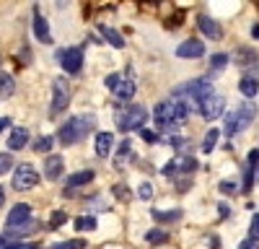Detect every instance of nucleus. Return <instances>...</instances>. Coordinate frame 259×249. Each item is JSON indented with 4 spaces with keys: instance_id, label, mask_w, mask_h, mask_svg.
Returning <instances> with one entry per match:
<instances>
[{
    "instance_id": "35",
    "label": "nucleus",
    "mask_w": 259,
    "mask_h": 249,
    "mask_svg": "<svg viewBox=\"0 0 259 249\" xmlns=\"http://www.w3.org/2000/svg\"><path fill=\"white\" fill-rule=\"evenodd\" d=\"M138 197H140V200H150V197H153V184L143 182V184L138 187Z\"/></svg>"
},
{
    "instance_id": "28",
    "label": "nucleus",
    "mask_w": 259,
    "mask_h": 249,
    "mask_svg": "<svg viewBox=\"0 0 259 249\" xmlns=\"http://www.w3.org/2000/svg\"><path fill=\"white\" fill-rule=\"evenodd\" d=\"M145 241L148 244H166L168 241V234L163 231V228H150V231L145 234Z\"/></svg>"
},
{
    "instance_id": "16",
    "label": "nucleus",
    "mask_w": 259,
    "mask_h": 249,
    "mask_svg": "<svg viewBox=\"0 0 259 249\" xmlns=\"http://www.w3.org/2000/svg\"><path fill=\"white\" fill-rule=\"evenodd\" d=\"M34 34L41 45H52V34H50V24L47 18L39 13V6H34Z\"/></svg>"
},
{
    "instance_id": "9",
    "label": "nucleus",
    "mask_w": 259,
    "mask_h": 249,
    "mask_svg": "<svg viewBox=\"0 0 259 249\" xmlns=\"http://www.w3.org/2000/svg\"><path fill=\"white\" fill-rule=\"evenodd\" d=\"M57 57H60L62 70L68 75H78L80 73V68H83V47H68V50L57 52Z\"/></svg>"
},
{
    "instance_id": "44",
    "label": "nucleus",
    "mask_w": 259,
    "mask_h": 249,
    "mask_svg": "<svg viewBox=\"0 0 259 249\" xmlns=\"http://www.w3.org/2000/svg\"><path fill=\"white\" fill-rule=\"evenodd\" d=\"M251 36H254V39H259V24H254V26H251Z\"/></svg>"
},
{
    "instance_id": "14",
    "label": "nucleus",
    "mask_w": 259,
    "mask_h": 249,
    "mask_svg": "<svg viewBox=\"0 0 259 249\" xmlns=\"http://www.w3.org/2000/svg\"><path fill=\"white\" fill-rule=\"evenodd\" d=\"M130 161H135V148H133V140L124 138V140L119 143L117 153H114V169H117V172H122Z\"/></svg>"
},
{
    "instance_id": "36",
    "label": "nucleus",
    "mask_w": 259,
    "mask_h": 249,
    "mask_svg": "<svg viewBox=\"0 0 259 249\" xmlns=\"http://www.w3.org/2000/svg\"><path fill=\"white\" fill-rule=\"evenodd\" d=\"M112 192H114L117 200H130V187H127V184H114Z\"/></svg>"
},
{
    "instance_id": "30",
    "label": "nucleus",
    "mask_w": 259,
    "mask_h": 249,
    "mask_svg": "<svg viewBox=\"0 0 259 249\" xmlns=\"http://www.w3.org/2000/svg\"><path fill=\"white\" fill-rule=\"evenodd\" d=\"M228 60H231V57H228L226 52H215V55L210 57V68H212L215 73H221V70L228 65Z\"/></svg>"
},
{
    "instance_id": "31",
    "label": "nucleus",
    "mask_w": 259,
    "mask_h": 249,
    "mask_svg": "<svg viewBox=\"0 0 259 249\" xmlns=\"http://www.w3.org/2000/svg\"><path fill=\"white\" fill-rule=\"evenodd\" d=\"M75 228H78V231H94V228H96V218L94 216H83V218L75 221Z\"/></svg>"
},
{
    "instance_id": "41",
    "label": "nucleus",
    "mask_w": 259,
    "mask_h": 249,
    "mask_svg": "<svg viewBox=\"0 0 259 249\" xmlns=\"http://www.w3.org/2000/svg\"><path fill=\"white\" fill-rule=\"evenodd\" d=\"M249 231H251V239H259V213L251 218V226H249Z\"/></svg>"
},
{
    "instance_id": "43",
    "label": "nucleus",
    "mask_w": 259,
    "mask_h": 249,
    "mask_svg": "<svg viewBox=\"0 0 259 249\" xmlns=\"http://www.w3.org/2000/svg\"><path fill=\"white\" fill-rule=\"evenodd\" d=\"M218 211H221V218H228V216H231V208H228L226 202H221V205H218Z\"/></svg>"
},
{
    "instance_id": "4",
    "label": "nucleus",
    "mask_w": 259,
    "mask_h": 249,
    "mask_svg": "<svg viewBox=\"0 0 259 249\" xmlns=\"http://www.w3.org/2000/svg\"><path fill=\"white\" fill-rule=\"evenodd\" d=\"M254 119H256V104H254V101H244V104H239L233 112L226 114V128H223V133H226L228 138H233L236 133H244Z\"/></svg>"
},
{
    "instance_id": "18",
    "label": "nucleus",
    "mask_w": 259,
    "mask_h": 249,
    "mask_svg": "<svg viewBox=\"0 0 259 249\" xmlns=\"http://www.w3.org/2000/svg\"><path fill=\"white\" fill-rule=\"evenodd\" d=\"M256 60H259V55H256L254 47H239V50H236V55H233V62L239 68H254Z\"/></svg>"
},
{
    "instance_id": "22",
    "label": "nucleus",
    "mask_w": 259,
    "mask_h": 249,
    "mask_svg": "<svg viewBox=\"0 0 259 249\" xmlns=\"http://www.w3.org/2000/svg\"><path fill=\"white\" fill-rule=\"evenodd\" d=\"M94 177H96V172L94 169H83V172H75V174H70L68 177V190H73V187H80V184H89V182H94Z\"/></svg>"
},
{
    "instance_id": "8",
    "label": "nucleus",
    "mask_w": 259,
    "mask_h": 249,
    "mask_svg": "<svg viewBox=\"0 0 259 249\" xmlns=\"http://www.w3.org/2000/svg\"><path fill=\"white\" fill-rule=\"evenodd\" d=\"M39 184V174L31 163H18L16 166V172H13V187L21 192H26V190H34V187Z\"/></svg>"
},
{
    "instance_id": "5",
    "label": "nucleus",
    "mask_w": 259,
    "mask_h": 249,
    "mask_svg": "<svg viewBox=\"0 0 259 249\" xmlns=\"http://www.w3.org/2000/svg\"><path fill=\"white\" fill-rule=\"evenodd\" d=\"M114 122H117V130H122V133L143 130V124L148 122V109L143 104H127V107L114 112Z\"/></svg>"
},
{
    "instance_id": "23",
    "label": "nucleus",
    "mask_w": 259,
    "mask_h": 249,
    "mask_svg": "<svg viewBox=\"0 0 259 249\" xmlns=\"http://www.w3.org/2000/svg\"><path fill=\"white\" fill-rule=\"evenodd\" d=\"M13 91H16V80H13V75L6 73V70H0V101H3V99H11Z\"/></svg>"
},
{
    "instance_id": "10",
    "label": "nucleus",
    "mask_w": 259,
    "mask_h": 249,
    "mask_svg": "<svg viewBox=\"0 0 259 249\" xmlns=\"http://www.w3.org/2000/svg\"><path fill=\"white\" fill-rule=\"evenodd\" d=\"M31 223V205L29 202H16L11 208V213L6 216V226H8V231H13V228H21V226H26Z\"/></svg>"
},
{
    "instance_id": "20",
    "label": "nucleus",
    "mask_w": 259,
    "mask_h": 249,
    "mask_svg": "<svg viewBox=\"0 0 259 249\" xmlns=\"http://www.w3.org/2000/svg\"><path fill=\"white\" fill-rule=\"evenodd\" d=\"M26 143H29V130H26V128H13V130H11V135H8V148H11V151L26 148Z\"/></svg>"
},
{
    "instance_id": "3",
    "label": "nucleus",
    "mask_w": 259,
    "mask_h": 249,
    "mask_svg": "<svg viewBox=\"0 0 259 249\" xmlns=\"http://www.w3.org/2000/svg\"><path fill=\"white\" fill-rule=\"evenodd\" d=\"M96 130V117L94 114H78V117H70L68 122H62L60 124V130H57V140L68 148V145H75L80 143L89 133Z\"/></svg>"
},
{
    "instance_id": "26",
    "label": "nucleus",
    "mask_w": 259,
    "mask_h": 249,
    "mask_svg": "<svg viewBox=\"0 0 259 249\" xmlns=\"http://www.w3.org/2000/svg\"><path fill=\"white\" fill-rule=\"evenodd\" d=\"M150 216H153L158 223H177L182 218V211L179 208H174V211H150Z\"/></svg>"
},
{
    "instance_id": "27",
    "label": "nucleus",
    "mask_w": 259,
    "mask_h": 249,
    "mask_svg": "<svg viewBox=\"0 0 259 249\" xmlns=\"http://www.w3.org/2000/svg\"><path fill=\"white\" fill-rule=\"evenodd\" d=\"M218 138H221V130H218V128L207 130V135H205V140H202V153H212V148L218 145Z\"/></svg>"
},
{
    "instance_id": "2",
    "label": "nucleus",
    "mask_w": 259,
    "mask_h": 249,
    "mask_svg": "<svg viewBox=\"0 0 259 249\" xmlns=\"http://www.w3.org/2000/svg\"><path fill=\"white\" fill-rule=\"evenodd\" d=\"M207 96H212V80H210L207 75L192 78V80L182 83V86H177L174 91H171V99H174V101H182L189 112H197L200 101H205Z\"/></svg>"
},
{
    "instance_id": "19",
    "label": "nucleus",
    "mask_w": 259,
    "mask_h": 249,
    "mask_svg": "<svg viewBox=\"0 0 259 249\" xmlns=\"http://www.w3.org/2000/svg\"><path fill=\"white\" fill-rule=\"evenodd\" d=\"M112 153H114V135L112 133H99L96 135V156L109 158Z\"/></svg>"
},
{
    "instance_id": "6",
    "label": "nucleus",
    "mask_w": 259,
    "mask_h": 249,
    "mask_svg": "<svg viewBox=\"0 0 259 249\" xmlns=\"http://www.w3.org/2000/svg\"><path fill=\"white\" fill-rule=\"evenodd\" d=\"M104 86L112 91L114 99L119 101H130L135 96V78H133V70H124V73H109L104 78Z\"/></svg>"
},
{
    "instance_id": "47",
    "label": "nucleus",
    "mask_w": 259,
    "mask_h": 249,
    "mask_svg": "<svg viewBox=\"0 0 259 249\" xmlns=\"http://www.w3.org/2000/svg\"><path fill=\"white\" fill-rule=\"evenodd\" d=\"M6 241H8V239H6V234H0V246H3Z\"/></svg>"
},
{
    "instance_id": "33",
    "label": "nucleus",
    "mask_w": 259,
    "mask_h": 249,
    "mask_svg": "<svg viewBox=\"0 0 259 249\" xmlns=\"http://www.w3.org/2000/svg\"><path fill=\"white\" fill-rule=\"evenodd\" d=\"M52 249H85V241H83V239H73V241H60V244H55Z\"/></svg>"
},
{
    "instance_id": "40",
    "label": "nucleus",
    "mask_w": 259,
    "mask_h": 249,
    "mask_svg": "<svg viewBox=\"0 0 259 249\" xmlns=\"http://www.w3.org/2000/svg\"><path fill=\"white\" fill-rule=\"evenodd\" d=\"M239 249H259V239H244L241 244H239Z\"/></svg>"
},
{
    "instance_id": "46",
    "label": "nucleus",
    "mask_w": 259,
    "mask_h": 249,
    "mask_svg": "<svg viewBox=\"0 0 259 249\" xmlns=\"http://www.w3.org/2000/svg\"><path fill=\"white\" fill-rule=\"evenodd\" d=\"M3 202H6V190L0 187V208H3Z\"/></svg>"
},
{
    "instance_id": "37",
    "label": "nucleus",
    "mask_w": 259,
    "mask_h": 249,
    "mask_svg": "<svg viewBox=\"0 0 259 249\" xmlns=\"http://www.w3.org/2000/svg\"><path fill=\"white\" fill-rule=\"evenodd\" d=\"M182 21H184V11H177L174 16H171V18L166 21V29H179Z\"/></svg>"
},
{
    "instance_id": "45",
    "label": "nucleus",
    "mask_w": 259,
    "mask_h": 249,
    "mask_svg": "<svg viewBox=\"0 0 259 249\" xmlns=\"http://www.w3.org/2000/svg\"><path fill=\"white\" fill-rule=\"evenodd\" d=\"M18 249H39V244H21Z\"/></svg>"
},
{
    "instance_id": "24",
    "label": "nucleus",
    "mask_w": 259,
    "mask_h": 249,
    "mask_svg": "<svg viewBox=\"0 0 259 249\" xmlns=\"http://www.w3.org/2000/svg\"><path fill=\"white\" fill-rule=\"evenodd\" d=\"M239 91H241L244 96L254 99V96H256V91H259V80H256L254 75H244V78L239 80Z\"/></svg>"
},
{
    "instance_id": "1",
    "label": "nucleus",
    "mask_w": 259,
    "mask_h": 249,
    "mask_svg": "<svg viewBox=\"0 0 259 249\" xmlns=\"http://www.w3.org/2000/svg\"><path fill=\"white\" fill-rule=\"evenodd\" d=\"M187 117H189V109L184 107L182 101H174V99L156 104V109H153L156 128H158L161 133H168V135H174L182 124L187 122Z\"/></svg>"
},
{
    "instance_id": "38",
    "label": "nucleus",
    "mask_w": 259,
    "mask_h": 249,
    "mask_svg": "<svg viewBox=\"0 0 259 249\" xmlns=\"http://www.w3.org/2000/svg\"><path fill=\"white\" fill-rule=\"evenodd\" d=\"M13 166V156L11 153H0V174H6Z\"/></svg>"
},
{
    "instance_id": "15",
    "label": "nucleus",
    "mask_w": 259,
    "mask_h": 249,
    "mask_svg": "<svg viewBox=\"0 0 259 249\" xmlns=\"http://www.w3.org/2000/svg\"><path fill=\"white\" fill-rule=\"evenodd\" d=\"M62 172H65V158L62 156L52 153V156L45 158V177H47V182H57L62 177Z\"/></svg>"
},
{
    "instance_id": "39",
    "label": "nucleus",
    "mask_w": 259,
    "mask_h": 249,
    "mask_svg": "<svg viewBox=\"0 0 259 249\" xmlns=\"http://www.w3.org/2000/svg\"><path fill=\"white\" fill-rule=\"evenodd\" d=\"M140 138H143L145 143H156V140H158V133H156V130H140Z\"/></svg>"
},
{
    "instance_id": "11",
    "label": "nucleus",
    "mask_w": 259,
    "mask_h": 249,
    "mask_svg": "<svg viewBox=\"0 0 259 249\" xmlns=\"http://www.w3.org/2000/svg\"><path fill=\"white\" fill-rule=\"evenodd\" d=\"M223 109H226V99H223L221 94H212V96H207L205 101H200V107H197V112H200L207 122L218 119V117L223 114Z\"/></svg>"
},
{
    "instance_id": "25",
    "label": "nucleus",
    "mask_w": 259,
    "mask_h": 249,
    "mask_svg": "<svg viewBox=\"0 0 259 249\" xmlns=\"http://www.w3.org/2000/svg\"><path fill=\"white\" fill-rule=\"evenodd\" d=\"M99 31L104 34V39L109 42L114 50H122V47H124V39H122V34H119L117 29H112V26H99Z\"/></svg>"
},
{
    "instance_id": "29",
    "label": "nucleus",
    "mask_w": 259,
    "mask_h": 249,
    "mask_svg": "<svg viewBox=\"0 0 259 249\" xmlns=\"http://www.w3.org/2000/svg\"><path fill=\"white\" fill-rule=\"evenodd\" d=\"M52 143H55V138H52V135H41V138H36V140H34L31 148H34L36 153H47V151H52Z\"/></svg>"
},
{
    "instance_id": "34",
    "label": "nucleus",
    "mask_w": 259,
    "mask_h": 249,
    "mask_svg": "<svg viewBox=\"0 0 259 249\" xmlns=\"http://www.w3.org/2000/svg\"><path fill=\"white\" fill-rule=\"evenodd\" d=\"M65 221H68V213H65V211H55V216L50 218V228L55 231V228H60Z\"/></svg>"
},
{
    "instance_id": "7",
    "label": "nucleus",
    "mask_w": 259,
    "mask_h": 249,
    "mask_svg": "<svg viewBox=\"0 0 259 249\" xmlns=\"http://www.w3.org/2000/svg\"><path fill=\"white\" fill-rule=\"evenodd\" d=\"M70 104V83L65 75L52 80V104H50V117H60Z\"/></svg>"
},
{
    "instance_id": "32",
    "label": "nucleus",
    "mask_w": 259,
    "mask_h": 249,
    "mask_svg": "<svg viewBox=\"0 0 259 249\" xmlns=\"http://www.w3.org/2000/svg\"><path fill=\"white\" fill-rule=\"evenodd\" d=\"M218 190H221L223 195H236V192H239V182H236V179H223V182L218 184Z\"/></svg>"
},
{
    "instance_id": "13",
    "label": "nucleus",
    "mask_w": 259,
    "mask_h": 249,
    "mask_svg": "<svg viewBox=\"0 0 259 249\" xmlns=\"http://www.w3.org/2000/svg\"><path fill=\"white\" fill-rule=\"evenodd\" d=\"M202 55H205V45L200 39H184L177 47V57H182V60H197Z\"/></svg>"
},
{
    "instance_id": "12",
    "label": "nucleus",
    "mask_w": 259,
    "mask_h": 249,
    "mask_svg": "<svg viewBox=\"0 0 259 249\" xmlns=\"http://www.w3.org/2000/svg\"><path fill=\"white\" fill-rule=\"evenodd\" d=\"M256 172H259V148H251L249 151V158H246V172H244V187H241V192H251Z\"/></svg>"
},
{
    "instance_id": "17",
    "label": "nucleus",
    "mask_w": 259,
    "mask_h": 249,
    "mask_svg": "<svg viewBox=\"0 0 259 249\" xmlns=\"http://www.w3.org/2000/svg\"><path fill=\"white\" fill-rule=\"evenodd\" d=\"M197 24H200V31H202L207 39H221V36H223V29H221V24H218L215 18L205 16V13L197 18Z\"/></svg>"
},
{
    "instance_id": "42",
    "label": "nucleus",
    "mask_w": 259,
    "mask_h": 249,
    "mask_svg": "<svg viewBox=\"0 0 259 249\" xmlns=\"http://www.w3.org/2000/svg\"><path fill=\"white\" fill-rule=\"evenodd\" d=\"M8 128H11V117L6 114V117H0V135H3Z\"/></svg>"
},
{
    "instance_id": "21",
    "label": "nucleus",
    "mask_w": 259,
    "mask_h": 249,
    "mask_svg": "<svg viewBox=\"0 0 259 249\" xmlns=\"http://www.w3.org/2000/svg\"><path fill=\"white\" fill-rule=\"evenodd\" d=\"M174 161H177V174H174V179H177L179 174L192 177L194 172H197V158H194V156H177Z\"/></svg>"
}]
</instances>
